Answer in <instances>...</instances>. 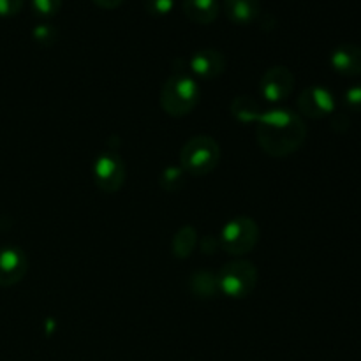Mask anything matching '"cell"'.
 <instances>
[{"label": "cell", "instance_id": "obj_12", "mask_svg": "<svg viewBox=\"0 0 361 361\" xmlns=\"http://www.w3.org/2000/svg\"><path fill=\"white\" fill-rule=\"evenodd\" d=\"M226 18L236 25H249L259 20L261 0H224L222 2Z\"/></svg>", "mask_w": 361, "mask_h": 361}, {"label": "cell", "instance_id": "obj_3", "mask_svg": "<svg viewBox=\"0 0 361 361\" xmlns=\"http://www.w3.org/2000/svg\"><path fill=\"white\" fill-rule=\"evenodd\" d=\"M221 161V147L212 136H194L180 150V168L192 176L214 171Z\"/></svg>", "mask_w": 361, "mask_h": 361}, {"label": "cell", "instance_id": "obj_1", "mask_svg": "<svg viewBox=\"0 0 361 361\" xmlns=\"http://www.w3.org/2000/svg\"><path fill=\"white\" fill-rule=\"evenodd\" d=\"M257 143L271 157L291 155L305 143L307 127L300 115L279 108L264 111L257 120Z\"/></svg>", "mask_w": 361, "mask_h": 361}, {"label": "cell", "instance_id": "obj_21", "mask_svg": "<svg viewBox=\"0 0 361 361\" xmlns=\"http://www.w3.org/2000/svg\"><path fill=\"white\" fill-rule=\"evenodd\" d=\"M344 106L349 111H361V83L351 85V87L344 92Z\"/></svg>", "mask_w": 361, "mask_h": 361}, {"label": "cell", "instance_id": "obj_22", "mask_svg": "<svg viewBox=\"0 0 361 361\" xmlns=\"http://www.w3.org/2000/svg\"><path fill=\"white\" fill-rule=\"evenodd\" d=\"M25 0H0V18L16 16L23 7Z\"/></svg>", "mask_w": 361, "mask_h": 361}, {"label": "cell", "instance_id": "obj_7", "mask_svg": "<svg viewBox=\"0 0 361 361\" xmlns=\"http://www.w3.org/2000/svg\"><path fill=\"white\" fill-rule=\"evenodd\" d=\"M296 106H298V111L303 116L319 120L335 111V97L328 88L319 87V85H312V87H307L300 94Z\"/></svg>", "mask_w": 361, "mask_h": 361}, {"label": "cell", "instance_id": "obj_17", "mask_svg": "<svg viewBox=\"0 0 361 361\" xmlns=\"http://www.w3.org/2000/svg\"><path fill=\"white\" fill-rule=\"evenodd\" d=\"M185 182L187 173L180 166H168V168L162 169L161 176H159V183L168 192H178L185 187Z\"/></svg>", "mask_w": 361, "mask_h": 361}, {"label": "cell", "instance_id": "obj_15", "mask_svg": "<svg viewBox=\"0 0 361 361\" xmlns=\"http://www.w3.org/2000/svg\"><path fill=\"white\" fill-rule=\"evenodd\" d=\"M197 245V233L192 226L185 224L176 231L171 242V252L176 259H187Z\"/></svg>", "mask_w": 361, "mask_h": 361}, {"label": "cell", "instance_id": "obj_4", "mask_svg": "<svg viewBox=\"0 0 361 361\" xmlns=\"http://www.w3.org/2000/svg\"><path fill=\"white\" fill-rule=\"evenodd\" d=\"M219 291L235 300L247 298L254 293L257 286L256 264L245 259H236L224 264L219 271Z\"/></svg>", "mask_w": 361, "mask_h": 361}, {"label": "cell", "instance_id": "obj_13", "mask_svg": "<svg viewBox=\"0 0 361 361\" xmlns=\"http://www.w3.org/2000/svg\"><path fill=\"white\" fill-rule=\"evenodd\" d=\"M183 14L197 25H210L217 20L221 13L219 0H183Z\"/></svg>", "mask_w": 361, "mask_h": 361}, {"label": "cell", "instance_id": "obj_2", "mask_svg": "<svg viewBox=\"0 0 361 361\" xmlns=\"http://www.w3.org/2000/svg\"><path fill=\"white\" fill-rule=\"evenodd\" d=\"M201 97L200 85L185 71L173 73L161 90V108L169 116H185L197 106Z\"/></svg>", "mask_w": 361, "mask_h": 361}, {"label": "cell", "instance_id": "obj_9", "mask_svg": "<svg viewBox=\"0 0 361 361\" xmlns=\"http://www.w3.org/2000/svg\"><path fill=\"white\" fill-rule=\"evenodd\" d=\"M28 271L27 254L18 247L0 249V288L20 284Z\"/></svg>", "mask_w": 361, "mask_h": 361}, {"label": "cell", "instance_id": "obj_10", "mask_svg": "<svg viewBox=\"0 0 361 361\" xmlns=\"http://www.w3.org/2000/svg\"><path fill=\"white\" fill-rule=\"evenodd\" d=\"M189 69L200 80H215L224 73L226 59L221 51L214 48L200 49L190 59Z\"/></svg>", "mask_w": 361, "mask_h": 361}, {"label": "cell", "instance_id": "obj_11", "mask_svg": "<svg viewBox=\"0 0 361 361\" xmlns=\"http://www.w3.org/2000/svg\"><path fill=\"white\" fill-rule=\"evenodd\" d=\"M330 66L341 76H361V48L356 44L337 46L330 55Z\"/></svg>", "mask_w": 361, "mask_h": 361}, {"label": "cell", "instance_id": "obj_19", "mask_svg": "<svg viewBox=\"0 0 361 361\" xmlns=\"http://www.w3.org/2000/svg\"><path fill=\"white\" fill-rule=\"evenodd\" d=\"M63 0H32V11L41 18H53L62 9Z\"/></svg>", "mask_w": 361, "mask_h": 361}, {"label": "cell", "instance_id": "obj_8", "mask_svg": "<svg viewBox=\"0 0 361 361\" xmlns=\"http://www.w3.org/2000/svg\"><path fill=\"white\" fill-rule=\"evenodd\" d=\"M293 90H295V74L284 66L270 67L261 78L259 92L267 101H286L293 94Z\"/></svg>", "mask_w": 361, "mask_h": 361}, {"label": "cell", "instance_id": "obj_14", "mask_svg": "<svg viewBox=\"0 0 361 361\" xmlns=\"http://www.w3.org/2000/svg\"><path fill=\"white\" fill-rule=\"evenodd\" d=\"M231 113L240 123H257L259 116L263 115V109L257 104L256 99L249 95H238L231 102Z\"/></svg>", "mask_w": 361, "mask_h": 361}, {"label": "cell", "instance_id": "obj_20", "mask_svg": "<svg viewBox=\"0 0 361 361\" xmlns=\"http://www.w3.org/2000/svg\"><path fill=\"white\" fill-rule=\"evenodd\" d=\"M175 7V0H145V9L152 16H168Z\"/></svg>", "mask_w": 361, "mask_h": 361}, {"label": "cell", "instance_id": "obj_6", "mask_svg": "<svg viewBox=\"0 0 361 361\" xmlns=\"http://www.w3.org/2000/svg\"><path fill=\"white\" fill-rule=\"evenodd\" d=\"M94 182L102 192L115 194L126 183V162L116 152H101L94 161Z\"/></svg>", "mask_w": 361, "mask_h": 361}, {"label": "cell", "instance_id": "obj_16", "mask_svg": "<svg viewBox=\"0 0 361 361\" xmlns=\"http://www.w3.org/2000/svg\"><path fill=\"white\" fill-rule=\"evenodd\" d=\"M190 291L197 298H214L219 293V282L212 271L201 270L190 277Z\"/></svg>", "mask_w": 361, "mask_h": 361}, {"label": "cell", "instance_id": "obj_18", "mask_svg": "<svg viewBox=\"0 0 361 361\" xmlns=\"http://www.w3.org/2000/svg\"><path fill=\"white\" fill-rule=\"evenodd\" d=\"M32 37L42 48H49V46L55 44L59 41V30L56 27L49 23H39L35 25L34 30H32Z\"/></svg>", "mask_w": 361, "mask_h": 361}, {"label": "cell", "instance_id": "obj_23", "mask_svg": "<svg viewBox=\"0 0 361 361\" xmlns=\"http://www.w3.org/2000/svg\"><path fill=\"white\" fill-rule=\"evenodd\" d=\"M95 6L102 7V9H116V7L122 6L126 0H92Z\"/></svg>", "mask_w": 361, "mask_h": 361}, {"label": "cell", "instance_id": "obj_5", "mask_svg": "<svg viewBox=\"0 0 361 361\" xmlns=\"http://www.w3.org/2000/svg\"><path fill=\"white\" fill-rule=\"evenodd\" d=\"M259 242V226L250 217H235L221 229L219 243L231 256H245L252 252Z\"/></svg>", "mask_w": 361, "mask_h": 361}]
</instances>
